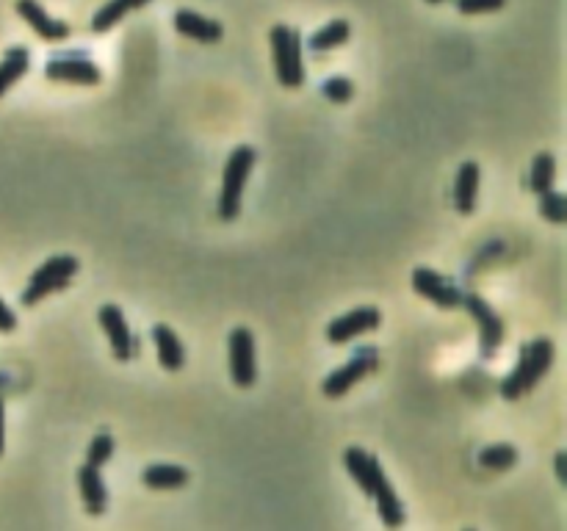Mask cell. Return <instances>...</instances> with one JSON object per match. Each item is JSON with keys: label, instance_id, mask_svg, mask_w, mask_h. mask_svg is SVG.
I'll return each instance as SVG.
<instances>
[{"label": "cell", "instance_id": "6da1fadb", "mask_svg": "<svg viewBox=\"0 0 567 531\" xmlns=\"http://www.w3.org/2000/svg\"><path fill=\"white\" fill-rule=\"evenodd\" d=\"M551 363H554V343L548 338H534L529 346L520 349L518 366L512 368V374L501 382V396L509 402L520 399L523 393H529L545 377Z\"/></svg>", "mask_w": 567, "mask_h": 531}, {"label": "cell", "instance_id": "7a4b0ae2", "mask_svg": "<svg viewBox=\"0 0 567 531\" xmlns=\"http://www.w3.org/2000/svg\"><path fill=\"white\" fill-rule=\"evenodd\" d=\"M255 161H258V153L249 144L236 147L227 158L225 175H222V194H219V216L225 222H236L238 213H241V194H244V186L252 175Z\"/></svg>", "mask_w": 567, "mask_h": 531}, {"label": "cell", "instance_id": "3957f363", "mask_svg": "<svg viewBox=\"0 0 567 531\" xmlns=\"http://www.w3.org/2000/svg\"><path fill=\"white\" fill-rule=\"evenodd\" d=\"M272 53H274V72L277 81L283 83L285 89H296L305 83V67H302V39L294 28L288 25H274L272 34Z\"/></svg>", "mask_w": 567, "mask_h": 531}, {"label": "cell", "instance_id": "277c9868", "mask_svg": "<svg viewBox=\"0 0 567 531\" xmlns=\"http://www.w3.org/2000/svg\"><path fill=\"white\" fill-rule=\"evenodd\" d=\"M78 269H81L78 258H72V255H53V258L45 260L34 272V277L28 280V288H25L23 296H20V302H23L25 307H34L36 302H42V299L53 294V291L67 288V283L78 274Z\"/></svg>", "mask_w": 567, "mask_h": 531}, {"label": "cell", "instance_id": "5b68a950", "mask_svg": "<svg viewBox=\"0 0 567 531\" xmlns=\"http://www.w3.org/2000/svg\"><path fill=\"white\" fill-rule=\"evenodd\" d=\"M374 368H377V349L363 346V349H357L355 357H352L346 366L335 368L330 377L324 379L321 390H324L327 399H341V396H346V390L355 388L357 382L363 377H368Z\"/></svg>", "mask_w": 567, "mask_h": 531}, {"label": "cell", "instance_id": "8992f818", "mask_svg": "<svg viewBox=\"0 0 567 531\" xmlns=\"http://www.w3.org/2000/svg\"><path fill=\"white\" fill-rule=\"evenodd\" d=\"M230 377L238 388H252L258 379L255 366V338L247 327H236L230 332Z\"/></svg>", "mask_w": 567, "mask_h": 531}, {"label": "cell", "instance_id": "52a82bcc", "mask_svg": "<svg viewBox=\"0 0 567 531\" xmlns=\"http://www.w3.org/2000/svg\"><path fill=\"white\" fill-rule=\"evenodd\" d=\"M379 327V310L377 307H357L346 316H338V319L330 321L327 327V341L330 343H346L363 335V332H371Z\"/></svg>", "mask_w": 567, "mask_h": 531}, {"label": "cell", "instance_id": "ba28073f", "mask_svg": "<svg viewBox=\"0 0 567 531\" xmlns=\"http://www.w3.org/2000/svg\"><path fill=\"white\" fill-rule=\"evenodd\" d=\"M343 465H346V471L352 473V479L360 484V490H363L366 496H374V490L385 482L382 465H379L377 457L368 454V451L346 449V454H343Z\"/></svg>", "mask_w": 567, "mask_h": 531}, {"label": "cell", "instance_id": "9c48e42d", "mask_svg": "<svg viewBox=\"0 0 567 531\" xmlns=\"http://www.w3.org/2000/svg\"><path fill=\"white\" fill-rule=\"evenodd\" d=\"M97 319H100L108 341H111L114 357L117 360H130L133 357V335H130V327L125 316H122V310L117 305H103L97 310Z\"/></svg>", "mask_w": 567, "mask_h": 531}, {"label": "cell", "instance_id": "30bf717a", "mask_svg": "<svg viewBox=\"0 0 567 531\" xmlns=\"http://www.w3.org/2000/svg\"><path fill=\"white\" fill-rule=\"evenodd\" d=\"M413 288L421 296H426L429 302H435V305L440 307H457L462 302L460 291H457L446 277H440V274L432 272V269H415Z\"/></svg>", "mask_w": 567, "mask_h": 531}, {"label": "cell", "instance_id": "8fae6325", "mask_svg": "<svg viewBox=\"0 0 567 531\" xmlns=\"http://www.w3.org/2000/svg\"><path fill=\"white\" fill-rule=\"evenodd\" d=\"M45 75L50 81H67V83H81V86H97L100 83V70L95 67V61L78 59H50L45 67Z\"/></svg>", "mask_w": 567, "mask_h": 531}, {"label": "cell", "instance_id": "7c38bea8", "mask_svg": "<svg viewBox=\"0 0 567 531\" xmlns=\"http://www.w3.org/2000/svg\"><path fill=\"white\" fill-rule=\"evenodd\" d=\"M17 14H20L25 23L31 25L45 42H64V39L70 36V25L61 23V20H53L36 0H17Z\"/></svg>", "mask_w": 567, "mask_h": 531}, {"label": "cell", "instance_id": "4fadbf2b", "mask_svg": "<svg viewBox=\"0 0 567 531\" xmlns=\"http://www.w3.org/2000/svg\"><path fill=\"white\" fill-rule=\"evenodd\" d=\"M462 305L468 307V313L479 321V335H482L485 352H493L498 343L504 341V324H501V319L490 310V305H487L485 299H479L476 294L462 296Z\"/></svg>", "mask_w": 567, "mask_h": 531}, {"label": "cell", "instance_id": "5bb4252c", "mask_svg": "<svg viewBox=\"0 0 567 531\" xmlns=\"http://www.w3.org/2000/svg\"><path fill=\"white\" fill-rule=\"evenodd\" d=\"M175 28H178V34L189 36V39H197V42H205V45H213V42H219L222 39V25L216 23V20H208V17H202V14L191 12V9H180L175 12Z\"/></svg>", "mask_w": 567, "mask_h": 531}, {"label": "cell", "instance_id": "9a60e30c", "mask_svg": "<svg viewBox=\"0 0 567 531\" xmlns=\"http://www.w3.org/2000/svg\"><path fill=\"white\" fill-rule=\"evenodd\" d=\"M479 164L473 161H465L457 172V180H454V205L460 213H473L476 208V194H479Z\"/></svg>", "mask_w": 567, "mask_h": 531}, {"label": "cell", "instance_id": "2e32d148", "mask_svg": "<svg viewBox=\"0 0 567 531\" xmlns=\"http://www.w3.org/2000/svg\"><path fill=\"white\" fill-rule=\"evenodd\" d=\"M78 487H81V496L86 501V509L92 515H100L106 512L108 504V493H106V482L100 476V468H92V465H83L78 471Z\"/></svg>", "mask_w": 567, "mask_h": 531}, {"label": "cell", "instance_id": "e0dca14e", "mask_svg": "<svg viewBox=\"0 0 567 531\" xmlns=\"http://www.w3.org/2000/svg\"><path fill=\"white\" fill-rule=\"evenodd\" d=\"M153 341L158 349V360L166 371H180L186 363V352H183V343L178 341L175 330H169L166 324H155L153 327Z\"/></svg>", "mask_w": 567, "mask_h": 531}, {"label": "cell", "instance_id": "ac0fdd59", "mask_svg": "<svg viewBox=\"0 0 567 531\" xmlns=\"http://www.w3.org/2000/svg\"><path fill=\"white\" fill-rule=\"evenodd\" d=\"M150 0H108L103 9H97V14L92 17V31L97 34H106L111 31L114 25L122 23V17L130 12H136V9H144Z\"/></svg>", "mask_w": 567, "mask_h": 531}, {"label": "cell", "instance_id": "d6986e66", "mask_svg": "<svg viewBox=\"0 0 567 531\" xmlns=\"http://www.w3.org/2000/svg\"><path fill=\"white\" fill-rule=\"evenodd\" d=\"M28 67H31V53L25 48H12L3 56V61H0V97L23 78Z\"/></svg>", "mask_w": 567, "mask_h": 531}, {"label": "cell", "instance_id": "ffe728a7", "mask_svg": "<svg viewBox=\"0 0 567 531\" xmlns=\"http://www.w3.org/2000/svg\"><path fill=\"white\" fill-rule=\"evenodd\" d=\"M142 482L153 490H178L189 482V471L180 465H150L142 473Z\"/></svg>", "mask_w": 567, "mask_h": 531}, {"label": "cell", "instance_id": "44dd1931", "mask_svg": "<svg viewBox=\"0 0 567 531\" xmlns=\"http://www.w3.org/2000/svg\"><path fill=\"white\" fill-rule=\"evenodd\" d=\"M371 498H377V507H379V515H382V523H385V526H390V529H399V526L404 523V507H402V501H399V496H396V490L390 487L388 479L379 484Z\"/></svg>", "mask_w": 567, "mask_h": 531}, {"label": "cell", "instance_id": "7402d4cb", "mask_svg": "<svg viewBox=\"0 0 567 531\" xmlns=\"http://www.w3.org/2000/svg\"><path fill=\"white\" fill-rule=\"evenodd\" d=\"M352 36V25L346 23V20H332L330 25H324L319 28L316 34L310 36V50H316V53H324V50H335L346 45V39Z\"/></svg>", "mask_w": 567, "mask_h": 531}, {"label": "cell", "instance_id": "603a6c76", "mask_svg": "<svg viewBox=\"0 0 567 531\" xmlns=\"http://www.w3.org/2000/svg\"><path fill=\"white\" fill-rule=\"evenodd\" d=\"M556 177V161L551 153H540L532 161V172H529V189L534 194H543L554 186Z\"/></svg>", "mask_w": 567, "mask_h": 531}, {"label": "cell", "instance_id": "cb8c5ba5", "mask_svg": "<svg viewBox=\"0 0 567 531\" xmlns=\"http://www.w3.org/2000/svg\"><path fill=\"white\" fill-rule=\"evenodd\" d=\"M518 462V451L507 446V443H496V446H487L479 454V465H485L487 471H507Z\"/></svg>", "mask_w": 567, "mask_h": 531}, {"label": "cell", "instance_id": "d4e9b609", "mask_svg": "<svg viewBox=\"0 0 567 531\" xmlns=\"http://www.w3.org/2000/svg\"><path fill=\"white\" fill-rule=\"evenodd\" d=\"M540 213L554 225H565V197L554 189L543 191L540 194Z\"/></svg>", "mask_w": 567, "mask_h": 531}, {"label": "cell", "instance_id": "484cf974", "mask_svg": "<svg viewBox=\"0 0 567 531\" xmlns=\"http://www.w3.org/2000/svg\"><path fill=\"white\" fill-rule=\"evenodd\" d=\"M114 454V440L111 435H97L92 443H89V451H86V465L92 468H103Z\"/></svg>", "mask_w": 567, "mask_h": 531}, {"label": "cell", "instance_id": "4316f807", "mask_svg": "<svg viewBox=\"0 0 567 531\" xmlns=\"http://www.w3.org/2000/svg\"><path fill=\"white\" fill-rule=\"evenodd\" d=\"M321 92L327 100L332 103H346V100H352L355 95V89H352V81H346V78H330V81L321 83Z\"/></svg>", "mask_w": 567, "mask_h": 531}, {"label": "cell", "instance_id": "83f0119b", "mask_svg": "<svg viewBox=\"0 0 567 531\" xmlns=\"http://www.w3.org/2000/svg\"><path fill=\"white\" fill-rule=\"evenodd\" d=\"M454 3H457V12L473 17V14L498 12V9H504L507 0H454Z\"/></svg>", "mask_w": 567, "mask_h": 531}, {"label": "cell", "instance_id": "f1b7e54d", "mask_svg": "<svg viewBox=\"0 0 567 531\" xmlns=\"http://www.w3.org/2000/svg\"><path fill=\"white\" fill-rule=\"evenodd\" d=\"M14 327H17V316H14L9 305L0 299V332H12Z\"/></svg>", "mask_w": 567, "mask_h": 531}, {"label": "cell", "instance_id": "f546056e", "mask_svg": "<svg viewBox=\"0 0 567 531\" xmlns=\"http://www.w3.org/2000/svg\"><path fill=\"white\" fill-rule=\"evenodd\" d=\"M565 462H567V454H565V451H559V454H556V476H559V482H562V484L567 482Z\"/></svg>", "mask_w": 567, "mask_h": 531}, {"label": "cell", "instance_id": "4dcf8cb0", "mask_svg": "<svg viewBox=\"0 0 567 531\" xmlns=\"http://www.w3.org/2000/svg\"><path fill=\"white\" fill-rule=\"evenodd\" d=\"M3 421H6V415H3V399H0V454H3V446H6L3 443L6 440V424Z\"/></svg>", "mask_w": 567, "mask_h": 531}, {"label": "cell", "instance_id": "1f68e13d", "mask_svg": "<svg viewBox=\"0 0 567 531\" xmlns=\"http://www.w3.org/2000/svg\"><path fill=\"white\" fill-rule=\"evenodd\" d=\"M3 385H6V379H3V377H0V388H3Z\"/></svg>", "mask_w": 567, "mask_h": 531}, {"label": "cell", "instance_id": "d6a6232c", "mask_svg": "<svg viewBox=\"0 0 567 531\" xmlns=\"http://www.w3.org/2000/svg\"><path fill=\"white\" fill-rule=\"evenodd\" d=\"M426 3H443V0H426Z\"/></svg>", "mask_w": 567, "mask_h": 531}]
</instances>
